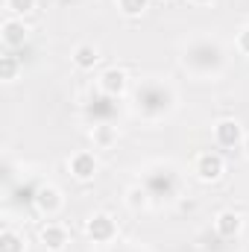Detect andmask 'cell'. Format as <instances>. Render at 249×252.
<instances>
[{"mask_svg": "<svg viewBox=\"0 0 249 252\" xmlns=\"http://www.w3.org/2000/svg\"><path fill=\"white\" fill-rule=\"evenodd\" d=\"M6 9L15 15H30L35 9V0H6Z\"/></svg>", "mask_w": 249, "mask_h": 252, "instance_id": "obj_15", "label": "cell"}, {"mask_svg": "<svg viewBox=\"0 0 249 252\" xmlns=\"http://www.w3.org/2000/svg\"><path fill=\"white\" fill-rule=\"evenodd\" d=\"M147 3L150 0H118V9L124 12L126 18H138V15L147 12Z\"/></svg>", "mask_w": 249, "mask_h": 252, "instance_id": "obj_12", "label": "cell"}, {"mask_svg": "<svg viewBox=\"0 0 249 252\" xmlns=\"http://www.w3.org/2000/svg\"><path fill=\"white\" fill-rule=\"evenodd\" d=\"M187 3H193V6H208L211 0H187Z\"/></svg>", "mask_w": 249, "mask_h": 252, "instance_id": "obj_18", "label": "cell"}, {"mask_svg": "<svg viewBox=\"0 0 249 252\" xmlns=\"http://www.w3.org/2000/svg\"><path fill=\"white\" fill-rule=\"evenodd\" d=\"M0 76H3L6 82H12V79L18 76V59H15L12 53H6V56L0 59Z\"/></svg>", "mask_w": 249, "mask_h": 252, "instance_id": "obj_13", "label": "cell"}, {"mask_svg": "<svg viewBox=\"0 0 249 252\" xmlns=\"http://www.w3.org/2000/svg\"><path fill=\"white\" fill-rule=\"evenodd\" d=\"M35 205H38V211H41V214H56V211H59V205H62V196H59V190H56V188L44 185V188L35 190Z\"/></svg>", "mask_w": 249, "mask_h": 252, "instance_id": "obj_9", "label": "cell"}, {"mask_svg": "<svg viewBox=\"0 0 249 252\" xmlns=\"http://www.w3.org/2000/svg\"><path fill=\"white\" fill-rule=\"evenodd\" d=\"M27 27H24V21H18V18H6L3 21V44L6 47H18V44H24L27 41Z\"/></svg>", "mask_w": 249, "mask_h": 252, "instance_id": "obj_6", "label": "cell"}, {"mask_svg": "<svg viewBox=\"0 0 249 252\" xmlns=\"http://www.w3.org/2000/svg\"><path fill=\"white\" fill-rule=\"evenodd\" d=\"M223 170H226V161H223V156H217V153H202V156L196 158V176H199L202 182H217V179L223 176Z\"/></svg>", "mask_w": 249, "mask_h": 252, "instance_id": "obj_1", "label": "cell"}, {"mask_svg": "<svg viewBox=\"0 0 249 252\" xmlns=\"http://www.w3.org/2000/svg\"><path fill=\"white\" fill-rule=\"evenodd\" d=\"M91 138H94V144H100V147H109V144L115 141V129H112V126H94Z\"/></svg>", "mask_w": 249, "mask_h": 252, "instance_id": "obj_14", "label": "cell"}, {"mask_svg": "<svg viewBox=\"0 0 249 252\" xmlns=\"http://www.w3.org/2000/svg\"><path fill=\"white\" fill-rule=\"evenodd\" d=\"M97 62H100V53H97L94 44H79V47L73 50V64H76L79 70H91Z\"/></svg>", "mask_w": 249, "mask_h": 252, "instance_id": "obj_10", "label": "cell"}, {"mask_svg": "<svg viewBox=\"0 0 249 252\" xmlns=\"http://www.w3.org/2000/svg\"><path fill=\"white\" fill-rule=\"evenodd\" d=\"M238 47H241L244 53H249V30H244V32H241V38H238Z\"/></svg>", "mask_w": 249, "mask_h": 252, "instance_id": "obj_17", "label": "cell"}, {"mask_svg": "<svg viewBox=\"0 0 249 252\" xmlns=\"http://www.w3.org/2000/svg\"><path fill=\"white\" fill-rule=\"evenodd\" d=\"M100 88H103L109 97L124 94V91H126V73H124V70H118V67L103 70V76H100Z\"/></svg>", "mask_w": 249, "mask_h": 252, "instance_id": "obj_7", "label": "cell"}, {"mask_svg": "<svg viewBox=\"0 0 249 252\" xmlns=\"http://www.w3.org/2000/svg\"><path fill=\"white\" fill-rule=\"evenodd\" d=\"M85 232H88V238H94V241L106 244V241H112V238H115V220H112L109 214H94V217L88 220Z\"/></svg>", "mask_w": 249, "mask_h": 252, "instance_id": "obj_4", "label": "cell"}, {"mask_svg": "<svg viewBox=\"0 0 249 252\" xmlns=\"http://www.w3.org/2000/svg\"><path fill=\"white\" fill-rule=\"evenodd\" d=\"M244 153L249 156V135H244Z\"/></svg>", "mask_w": 249, "mask_h": 252, "instance_id": "obj_19", "label": "cell"}, {"mask_svg": "<svg viewBox=\"0 0 249 252\" xmlns=\"http://www.w3.org/2000/svg\"><path fill=\"white\" fill-rule=\"evenodd\" d=\"M214 138H217V144L220 147H238V144H244V129L238 121H217L214 126Z\"/></svg>", "mask_w": 249, "mask_h": 252, "instance_id": "obj_3", "label": "cell"}, {"mask_svg": "<svg viewBox=\"0 0 249 252\" xmlns=\"http://www.w3.org/2000/svg\"><path fill=\"white\" fill-rule=\"evenodd\" d=\"M70 173H73L79 182L94 179V173H97V158H94V153H88V150L73 153V156H70Z\"/></svg>", "mask_w": 249, "mask_h": 252, "instance_id": "obj_2", "label": "cell"}, {"mask_svg": "<svg viewBox=\"0 0 249 252\" xmlns=\"http://www.w3.org/2000/svg\"><path fill=\"white\" fill-rule=\"evenodd\" d=\"M0 252H24V238L15 235L12 229H6L0 235Z\"/></svg>", "mask_w": 249, "mask_h": 252, "instance_id": "obj_11", "label": "cell"}, {"mask_svg": "<svg viewBox=\"0 0 249 252\" xmlns=\"http://www.w3.org/2000/svg\"><path fill=\"white\" fill-rule=\"evenodd\" d=\"M41 244L53 252L64 250V244H67V229L59 226V223H47V226L41 229Z\"/></svg>", "mask_w": 249, "mask_h": 252, "instance_id": "obj_8", "label": "cell"}, {"mask_svg": "<svg viewBox=\"0 0 249 252\" xmlns=\"http://www.w3.org/2000/svg\"><path fill=\"white\" fill-rule=\"evenodd\" d=\"M241 226H244V220H241V214H235V211H220V214L214 217V229H217L220 238H235V235L241 232Z\"/></svg>", "mask_w": 249, "mask_h": 252, "instance_id": "obj_5", "label": "cell"}, {"mask_svg": "<svg viewBox=\"0 0 249 252\" xmlns=\"http://www.w3.org/2000/svg\"><path fill=\"white\" fill-rule=\"evenodd\" d=\"M126 202H129V208H135V211H138V208H144V205H147V190L132 188V190H129V199H126Z\"/></svg>", "mask_w": 249, "mask_h": 252, "instance_id": "obj_16", "label": "cell"}]
</instances>
